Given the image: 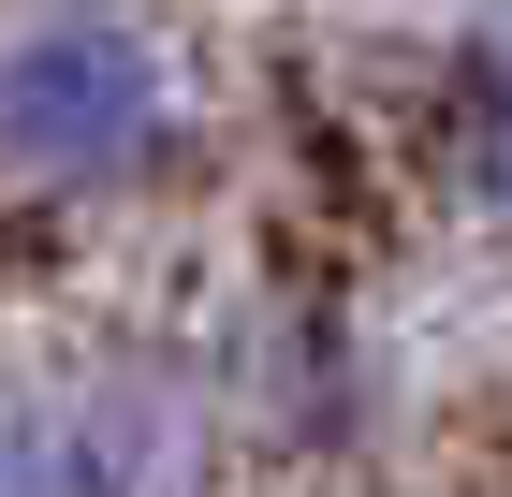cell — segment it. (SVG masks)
Here are the masks:
<instances>
[{"label": "cell", "instance_id": "1", "mask_svg": "<svg viewBox=\"0 0 512 497\" xmlns=\"http://www.w3.org/2000/svg\"><path fill=\"white\" fill-rule=\"evenodd\" d=\"M176 147V59L118 0H44L0 30V176L59 205H118Z\"/></svg>", "mask_w": 512, "mask_h": 497}, {"label": "cell", "instance_id": "2", "mask_svg": "<svg viewBox=\"0 0 512 497\" xmlns=\"http://www.w3.org/2000/svg\"><path fill=\"white\" fill-rule=\"evenodd\" d=\"M205 410L161 381H0V497H176Z\"/></svg>", "mask_w": 512, "mask_h": 497}, {"label": "cell", "instance_id": "3", "mask_svg": "<svg viewBox=\"0 0 512 497\" xmlns=\"http://www.w3.org/2000/svg\"><path fill=\"white\" fill-rule=\"evenodd\" d=\"M439 176H454V205L512 220V30H483L439 74Z\"/></svg>", "mask_w": 512, "mask_h": 497}]
</instances>
